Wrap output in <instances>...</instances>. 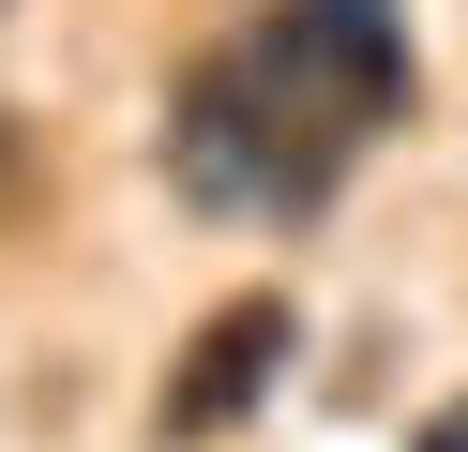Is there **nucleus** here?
Listing matches in <instances>:
<instances>
[{"mask_svg": "<svg viewBox=\"0 0 468 452\" xmlns=\"http://www.w3.org/2000/svg\"><path fill=\"white\" fill-rule=\"evenodd\" d=\"M287 347H303V317H287V287H242V301H212V317L182 331V362H166V392H152V437H227V422L257 407V392L287 377Z\"/></svg>", "mask_w": 468, "mask_h": 452, "instance_id": "2", "label": "nucleus"}, {"mask_svg": "<svg viewBox=\"0 0 468 452\" xmlns=\"http://www.w3.org/2000/svg\"><path fill=\"white\" fill-rule=\"evenodd\" d=\"M408 106V30L378 0H272L166 106V181L212 211H317Z\"/></svg>", "mask_w": 468, "mask_h": 452, "instance_id": "1", "label": "nucleus"}, {"mask_svg": "<svg viewBox=\"0 0 468 452\" xmlns=\"http://www.w3.org/2000/svg\"><path fill=\"white\" fill-rule=\"evenodd\" d=\"M408 452H468V407H438V422H423V437H408Z\"/></svg>", "mask_w": 468, "mask_h": 452, "instance_id": "3", "label": "nucleus"}]
</instances>
